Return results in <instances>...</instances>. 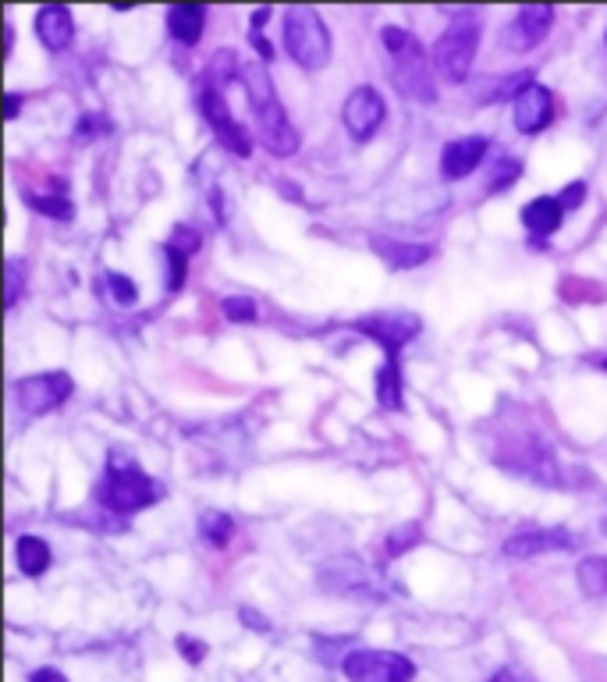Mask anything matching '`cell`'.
<instances>
[{
    "label": "cell",
    "instance_id": "35",
    "mask_svg": "<svg viewBox=\"0 0 607 682\" xmlns=\"http://www.w3.org/2000/svg\"><path fill=\"white\" fill-rule=\"evenodd\" d=\"M583 195H586V185H583V182H573V185H565V189H562L558 200H562L565 210H576V207L583 203Z\"/></svg>",
    "mask_w": 607,
    "mask_h": 682
},
{
    "label": "cell",
    "instance_id": "26",
    "mask_svg": "<svg viewBox=\"0 0 607 682\" xmlns=\"http://www.w3.org/2000/svg\"><path fill=\"white\" fill-rule=\"evenodd\" d=\"M221 310L227 320H235V324H253V320L260 317V307L249 295H231L221 302Z\"/></svg>",
    "mask_w": 607,
    "mask_h": 682
},
{
    "label": "cell",
    "instance_id": "38",
    "mask_svg": "<svg viewBox=\"0 0 607 682\" xmlns=\"http://www.w3.org/2000/svg\"><path fill=\"white\" fill-rule=\"evenodd\" d=\"M490 682H526V679L519 672H512V669H502V672L490 675Z\"/></svg>",
    "mask_w": 607,
    "mask_h": 682
},
{
    "label": "cell",
    "instance_id": "14",
    "mask_svg": "<svg viewBox=\"0 0 607 682\" xmlns=\"http://www.w3.org/2000/svg\"><path fill=\"white\" fill-rule=\"evenodd\" d=\"M576 548V533L565 526H547V530H519L505 541L508 559H533V554L547 551H568Z\"/></svg>",
    "mask_w": 607,
    "mask_h": 682
},
{
    "label": "cell",
    "instance_id": "18",
    "mask_svg": "<svg viewBox=\"0 0 607 682\" xmlns=\"http://www.w3.org/2000/svg\"><path fill=\"white\" fill-rule=\"evenodd\" d=\"M370 249L377 253L387 267H419L431 260V245H413V242H398V239H387V235H373L370 239Z\"/></svg>",
    "mask_w": 607,
    "mask_h": 682
},
{
    "label": "cell",
    "instance_id": "2",
    "mask_svg": "<svg viewBox=\"0 0 607 682\" xmlns=\"http://www.w3.org/2000/svg\"><path fill=\"white\" fill-rule=\"evenodd\" d=\"M381 36H384V47L391 50V82H395L405 97H413L419 103H434L437 100L434 61L426 58L423 43L402 26H384Z\"/></svg>",
    "mask_w": 607,
    "mask_h": 682
},
{
    "label": "cell",
    "instance_id": "10",
    "mask_svg": "<svg viewBox=\"0 0 607 682\" xmlns=\"http://www.w3.org/2000/svg\"><path fill=\"white\" fill-rule=\"evenodd\" d=\"M200 111H203L206 124L213 129V136L221 139V147H227L235 157H249V153H253V136H249L242 124L235 121L227 100L221 97V89H213V86H203V89H200Z\"/></svg>",
    "mask_w": 607,
    "mask_h": 682
},
{
    "label": "cell",
    "instance_id": "1",
    "mask_svg": "<svg viewBox=\"0 0 607 682\" xmlns=\"http://www.w3.org/2000/svg\"><path fill=\"white\" fill-rule=\"evenodd\" d=\"M242 86L249 93V111L256 118V132L260 142L274 157H292L299 150V132L289 121V111L277 97V89L271 82V71H266L263 61H245L242 68Z\"/></svg>",
    "mask_w": 607,
    "mask_h": 682
},
{
    "label": "cell",
    "instance_id": "9",
    "mask_svg": "<svg viewBox=\"0 0 607 682\" xmlns=\"http://www.w3.org/2000/svg\"><path fill=\"white\" fill-rule=\"evenodd\" d=\"M352 328L377 341L387 352V359H398L402 345H408V341L423 331V320L416 313H370V317L352 320Z\"/></svg>",
    "mask_w": 607,
    "mask_h": 682
},
{
    "label": "cell",
    "instance_id": "29",
    "mask_svg": "<svg viewBox=\"0 0 607 682\" xmlns=\"http://www.w3.org/2000/svg\"><path fill=\"white\" fill-rule=\"evenodd\" d=\"M168 245L171 249H178V253H185V257H192L195 249L203 245V235L195 228H189V224H174L171 228V239H168Z\"/></svg>",
    "mask_w": 607,
    "mask_h": 682
},
{
    "label": "cell",
    "instance_id": "3",
    "mask_svg": "<svg viewBox=\"0 0 607 682\" xmlns=\"http://www.w3.org/2000/svg\"><path fill=\"white\" fill-rule=\"evenodd\" d=\"M160 498V483L121 452L107 455V473L97 483V501L107 512H139Z\"/></svg>",
    "mask_w": 607,
    "mask_h": 682
},
{
    "label": "cell",
    "instance_id": "28",
    "mask_svg": "<svg viewBox=\"0 0 607 682\" xmlns=\"http://www.w3.org/2000/svg\"><path fill=\"white\" fill-rule=\"evenodd\" d=\"M107 292H111L114 302H121V307H135L139 302V289H135V281L132 278H124V274H107Z\"/></svg>",
    "mask_w": 607,
    "mask_h": 682
},
{
    "label": "cell",
    "instance_id": "22",
    "mask_svg": "<svg viewBox=\"0 0 607 682\" xmlns=\"http://www.w3.org/2000/svg\"><path fill=\"white\" fill-rule=\"evenodd\" d=\"M377 402L384 409H402V370H398V359H384V367L377 370Z\"/></svg>",
    "mask_w": 607,
    "mask_h": 682
},
{
    "label": "cell",
    "instance_id": "17",
    "mask_svg": "<svg viewBox=\"0 0 607 682\" xmlns=\"http://www.w3.org/2000/svg\"><path fill=\"white\" fill-rule=\"evenodd\" d=\"M562 218H565V207L558 195H537V200H529L523 207V224L533 231V235H555V231L562 228Z\"/></svg>",
    "mask_w": 607,
    "mask_h": 682
},
{
    "label": "cell",
    "instance_id": "7",
    "mask_svg": "<svg viewBox=\"0 0 607 682\" xmlns=\"http://www.w3.org/2000/svg\"><path fill=\"white\" fill-rule=\"evenodd\" d=\"M71 391H75V381H71L64 370H47V373L22 377V381L14 384V399L22 402L26 412L43 417V412L61 409L71 399Z\"/></svg>",
    "mask_w": 607,
    "mask_h": 682
},
{
    "label": "cell",
    "instance_id": "13",
    "mask_svg": "<svg viewBox=\"0 0 607 682\" xmlns=\"http://www.w3.org/2000/svg\"><path fill=\"white\" fill-rule=\"evenodd\" d=\"M550 22H555V8L550 4H523L519 11H515L512 22L505 26V47L519 50V53L533 50L547 36Z\"/></svg>",
    "mask_w": 607,
    "mask_h": 682
},
{
    "label": "cell",
    "instance_id": "20",
    "mask_svg": "<svg viewBox=\"0 0 607 682\" xmlns=\"http://www.w3.org/2000/svg\"><path fill=\"white\" fill-rule=\"evenodd\" d=\"M14 554H18V569H22L26 576H43V572L50 569V544L43 541V536H32V533L18 536Z\"/></svg>",
    "mask_w": 607,
    "mask_h": 682
},
{
    "label": "cell",
    "instance_id": "19",
    "mask_svg": "<svg viewBox=\"0 0 607 682\" xmlns=\"http://www.w3.org/2000/svg\"><path fill=\"white\" fill-rule=\"evenodd\" d=\"M203 26H206V8L203 4H174L168 11V32L185 47L200 43Z\"/></svg>",
    "mask_w": 607,
    "mask_h": 682
},
{
    "label": "cell",
    "instance_id": "32",
    "mask_svg": "<svg viewBox=\"0 0 607 682\" xmlns=\"http://www.w3.org/2000/svg\"><path fill=\"white\" fill-rule=\"evenodd\" d=\"M22 289H26V267H22V260H18V257H11V260H8V299H4L8 310L18 302Z\"/></svg>",
    "mask_w": 607,
    "mask_h": 682
},
{
    "label": "cell",
    "instance_id": "27",
    "mask_svg": "<svg viewBox=\"0 0 607 682\" xmlns=\"http://www.w3.org/2000/svg\"><path fill=\"white\" fill-rule=\"evenodd\" d=\"M419 541H423V526L419 523H405V526L387 533V554H405L408 548H416Z\"/></svg>",
    "mask_w": 607,
    "mask_h": 682
},
{
    "label": "cell",
    "instance_id": "39",
    "mask_svg": "<svg viewBox=\"0 0 607 682\" xmlns=\"http://www.w3.org/2000/svg\"><path fill=\"white\" fill-rule=\"evenodd\" d=\"M22 93H8V118H18V111H22Z\"/></svg>",
    "mask_w": 607,
    "mask_h": 682
},
{
    "label": "cell",
    "instance_id": "30",
    "mask_svg": "<svg viewBox=\"0 0 607 682\" xmlns=\"http://www.w3.org/2000/svg\"><path fill=\"white\" fill-rule=\"evenodd\" d=\"M519 171H523V164L519 160H512V157H505V160H497V168H494V178L487 182V192H502V189H508L515 178H519Z\"/></svg>",
    "mask_w": 607,
    "mask_h": 682
},
{
    "label": "cell",
    "instance_id": "25",
    "mask_svg": "<svg viewBox=\"0 0 607 682\" xmlns=\"http://www.w3.org/2000/svg\"><path fill=\"white\" fill-rule=\"evenodd\" d=\"M26 200H29L32 210H40V213H47V218H58V221H71V213H75V207H71L68 195H53V192H47V195H40V192H26Z\"/></svg>",
    "mask_w": 607,
    "mask_h": 682
},
{
    "label": "cell",
    "instance_id": "24",
    "mask_svg": "<svg viewBox=\"0 0 607 682\" xmlns=\"http://www.w3.org/2000/svg\"><path fill=\"white\" fill-rule=\"evenodd\" d=\"M200 533H203L206 544L227 548V541L235 536V519L224 515V512H203V515H200Z\"/></svg>",
    "mask_w": 607,
    "mask_h": 682
},
{
    "label": "cell",
    "instance_id": "37",
    "mask_svg": "<svg viewBox=\"0 0 607 682\" xmlns=\"http://www.w3.org/2000/svg\"><path fill=\"white\" fill-rule=\"evenodd\" d=\"M29 682H68L58 669H36Z\"/></svg>",
    "mask_w": 607,
    "mask_h": 682
},
{
    "label": "cell",
    "instance_id": "34",
    "mask_svg": "<svg viewBox=\"0 0 607 682\" xmlns=\"http://www.w3.org/2000/svg\"><path fill=\"white\" fill-rule=\"evenodd\" d=\"M100 132H111V121H103V114H82V121H79V139L85 136V139H93V136H100Z\"/></svg>",
    "mask_w": 607,
    "mask_h": 682
},
{
    "label": "cell",
    "instance_id": "6",
    "mask_svg": "<svg viewBox=\"0 0 607 682\" xmlns=\"http://www.w3.org/2000/svg\"><path fill=\"white\" fill-rule=\"evenodd\" d=\"M342 672L352 682H413L416 679V665L405 654L395 651H352L342 661Z\"/></svg>",
    "mask_w": 607,
    "mask_h": 682
},
{
    "label": "cell",
    "instance_id": "5",
    "mask_svg": "<svg viewBox=\"0 0 607 682\" xmlns=\"http://www.w3.org/2000/svg\"><path fill=\"white\" fill-rule=\"evenodd\" d=\"M479 47V18L476 14H458L455 22L437 36L431 50V61L448 82H462L469 76Z\"/></svg>",
    "mask_w": 607,
    "mask_h": 682
},
{
    "label": "cell",
    "instance_id": "4",
    "mask_svg": "<svg viewBox=\"0 0 607 682\" xmlns=\"http://www.w3.org/2000/svg\"><path fill=\"white\" fill-rule=\"evenodd\" d=\"M284 47L302 68H324L331 61V32L324 14L310 4H292L284 11Z\"/></svg>",
    "mask_w": 607,
    "mask_h": 682
},
{
    "label": "cell",
    "instance_id": "36",
    "mask_svg": "<svg viewBox=\"0 0 607 682\" xmlns=\"http://www.w3.org/2000/svg\"><path fill=\"white\" fill-rule=\"evenodd\" d=\"M242 622L249 625V630H256V633H271V622H266L260 612H253V608H242Z\"/></svg>",
    "mask_w": 607,
    "mask_h": 682
},
{
    "label": "cell",
    "instance_id": "8",
    "mask_svg": "<svg viewBox=\"0 0 607 682\" xmlns=\"http://www.w3.org/2000/svg\"><path fill=\"white\" fill-rule=\"evenodd\" d=\"M497 462H502L505 470L519 473V477H529V480H537V483H562L558 459H555V452L547 448L544 438H523V441H515L508 452H497Z\"/></svg>",
    "mask_w": 607,
    "mask_h": 682
},
{
    "label": "cell",
    "instance_id": "23",
    "mask_svg": "<svg viewBox=\"0 0 607 682\" xmlns=\"http://www.w3.org/2000/svg\"><path fill=\"white\" fill-rule=\"evenodd\" d=\"M576 576H579L583 594H590V598L607 594V554H597V559H586V562H579Z\"/></svg>",
    "mask_w": 607,
    "mask_h": 682
},
{
    "label": "cell",
    "instance_id": "16",
    "mask_svg": "<svg viewBox=\"0 0 607 682\" xmlns=\"http://www.w3.org/2000/svg\"><path fill=\"white\" fill-rule=\"evenodd\" d=\"M36 32H40L43 47L50 50H64L71 40H75V18L64 4H47L36 14Z\"/></svg>",
    "mask_w": 607,
    "mask_h": 682
},
{
    "label": "cell",
    "instance_id": "31",
    "mask_svg": "<svg viewBox=\"0 0 607 682\" xmlns=\"http://www.w3.org/2000/svg\"><path fill=\"white\" fill-rule=\"evenodd\" d=\"M164 260H168V289L178 292V289H182V281H185V263H189V257L178 253V249H171V245H164Z\"/></svg>",
    "mask_w": 607,
    "mask_h": 682
},
{
    "label": "cell",
    "instance_id": "40",
    "mask_svg": "<svg viewBox=\"0 0 607 682\" xmlns=\"http://www.w3.org/2000/svg\"><path fill=\"white\" fill-rule=\"evenodd\" d=\"M604 40H607V32H604Z\"/></svg>",
    "mask_w": 607,
    "mask_h": 682
},
{
    "label": "cell",
    "instance_id": "11",
    "mask_svg": "<svg viewBox=\"0 0 607 682\" xmlns=\"http://www.w3.org/2000/svg\"><path fill=\"white\" fill-rule=\"evenodd\" d=\"M387 114V107H384V97L377 93L373 86H355L345 107H342V121H345V129L352 139H370L373 132L381 129V121Z\"/></svg>",
    "mask_w": 607,
    "mask_h": 682
},
{
    "label": "cell",
    "instance_id": "21",
    "mask_svg": "<svg viewBox=\"0 0 607 682\" xmlns=\"http://www.w3.org/2000/svg\"><path fill=\"white\" fill-rule=\"evenodd\" d=\"M242 58H239V50H217L210 58V64H206V82L203 86H213V89H221V86H227V82H235V79H242Z\"/></svg>",
    "mask_w": 607,
    "mask_h": 682
},
{
    "label": "cell",
    "instance_id": "41",
    "mask_svg": "<svg viewBox=\"0 0 607 682\" xmlns=\"http://www.w3.org/2000/svg\"><path fill=\"white\" fill-rule=\"evenodd\" d=\"M604 367H607V359H604Z\"/></svg>",
    "mask_w": 607,
    "mask_h": 682
},
{
    "label": "cell",
    "instance_id": "12",
    "mask_svg": "<svg viewBox=\"0 0 607 682\" xmlns=\"http://www.w3.org/2000/svg\"><path fill=\"white\" fill-rule=\"evenodd\" d=\"M515 129L533 136L550 124V118H555V97H550V89L540 86V82H526L523 89H515Z\"/></svg>",
    "mask_w": 607,
    "mask_h": 682
},
{
    "label": "cell",
    "instance_id": "15",
    "mask_svg": "<svg viewBox=\"0 0 607 682\" xmlns=\"http://www.w3.org/2000/svg\"><path fill=\"white\" fill-rule=\"evenodd\" d=\"M487 147L490 142L484 136H462V139H452L448 147L441 153V174L448 178V182H458V178H466L479 168V160L487 157Z\"/></svg>",
    "mask_w": 607,
    "mask_h": 682
},
{
    "label": "cell",
    "instance_id": "33",
    "mask_svg": "<svg viewBox=\"0 0 607 682\" xmlns=\"http://www.w3.org/2000/svg\"><path fill=\"white\" fill-rule=\"evenodd\" d=\"M178 651H182V658L189 661V665H200V661L206 658V643L203 640H195V636H189V633H182L178 636Z\"/></svg>",
    "mask_w": 607,
    "mask_h": 682
}]
</instances>
